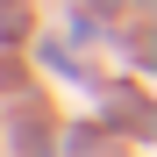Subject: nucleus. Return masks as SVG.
<instances>
[{
  "label": "nucleus",
  "mask_w": 157,
  "mask_h": 157,
  "mask_svg": "<svg viewBox=\"0 0 157 157\" xmlns=\"http://www.w3.org/2000/svg\"><path fill=\"white\" fill-rule=\"evenodd\" d=\"M0 36H14V14H0Z\"/></svg>",
  "instance_id": "f257e3e1"
}]
</instances>
